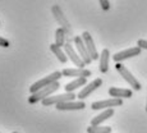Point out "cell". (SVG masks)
<instances>
[{
  "label": "cell",
  "mask_w": 147,
  "mask_h": 133,
  "mask_svg": "<svg viewBox=\"0 0 147 133\" xmlns=\"http://www.w3.org/2000/svg\"><path fill=\"white\" fill-rule=\"evenodd\" d=\"M87 133H111V127L90 126L87 128Z\"/></svg>",
  "instance_id": "obj_20"
},
{
  "label": "cell",
  "mask_w": 147,
  "mask_h": 133,
  "mask_svg": "<svg viewBox=\"0 0 147 133\" xmlns=\"http://www.w3.org/2000/svg\"><path fill=\"white\" fill-rule=\"evenodd\" d=\"M63 76L64 77H77V78H87L91 76V70L84 69V68H67L63 69Z\"/></svg>",
  "instance_id": "obj_12"
},
{
  "label": "cell",
  "mask_w": 147,
  "mask_h": 133,
  "mask_svg": "<svg viewBox=\"0 0 147 133\" xmlns=\"http://www.w3.org/2000/svg\"><path fill=\"white\" fill-rule=\"evenodd\" d=\"M59 88H60V83H59V82H54V83L50 84V86H47V87H45V88L40 90V91L32 93V95L28 97V104H36V103H38V101L45 100L46 97L51 96L55 91H58Z\"/></svg>",
  "instance_id": "obj_1"
},
{
  "label": "cell",
  "mask_w": 147,
  "mask_h": 133,
  "mask_svg": "<svg viewBox=\"0 0 147 133\" xmlns=\"http://www.w3.org/2000/svg\"><path fill=\"white\" fill-rule=\"evenodd\" d=\"M115 69L118 70V73L123 77V80L125 82H128L129 84H131V87L133 90H136V91H140L141 88H142V86H141V83L138 82L137 80H136V77L133 74H132L131 72H129L128 69H127L121 63H115Z\"/></svg>",
  "instance_id": "obj_3"
},
{
  "label": "cell",
  "mask_w": 147,
  "mask_h": 133,
  "mask_svg": "<svg viewBox=\"0 0 147 133\" xmlns=\"http://www.w3.org/2000/svg\"><path fill=\"white\" fill-rule=\"evenodd\" d=\"M123 105V100L121 99H115L111 97L109 100H102V101H96L92 103L91 109L92 110H101V109H113L115 106H121Z\"/></svg>",
  "instance_id": "obj_5"
},
{
  "label": "cell",
  "mask_w": 147,
  "mask_h": 133,
  "mask_svg": "<svg viewBox=\"0 0 147 133\" xmlns=\"http://www.w3.org/2000/svg\"><path fill=\"white\" fill-rule=\"evenodd\" d=\"M137 46L141 49H146L147 50V40H138L137 41Z\"/></svg>",
  "instance_id": "obj_22"
},
{
  "label": "cell",
  "mask_w": 147,
  "mask_h": 133,
  "mask_svg": "<svg viewBox=\"0 0 147 133\" xmlns=\"http://www.w3.org/2000/svg\"><path fill=\"white\" fill-rule=\"evenodd\" d=\"M101 84H102V80H101V78H96V80H94L91 83L86 84V87H83V90L78 93L77 97L80 99L81 101H83V99H86L87 96L91 95L95 90H97L98 87H101Z\"/></svg>",
  "instance_id": "obj_11"
},
{
  "label": "cell",
  "mask_w": 147,
  "mask_h": 133,
  "mask_svg": "<svg viewBox=\"0 0 147 133\" xmlns=\"http://www.w3.org/2000/svg\"><path fill=\"white\" fill-rule=\"evenodd\" d=\"M13 133H17V132H13Z\"/></svg>",
  "instance_id": "obj_25"
},
{
  "label": "cell",
  "mask_w": 147,
  "mask_h": 133,
  "mask_svg": "<svg viewBox=\"0 0 147 133\" xmlns=\"http://www.w3.org/2000/svg\"><path fill=\"white\" fill-rule=\"evenodd\" d=\"M86 82H87V80H86V78H83V77H82V78H76L74 81L67 83L65 87H64V90H65V92H73L74 90H77V88H80V87L84 86V84H86Z\"/></svg>",
  "instance_id": "obj_17"
},
{
  "label": "cell",
  "mask_w": 147,
  "mask_h": 133,
  "mask_svg": "<svg viewBox=\"0 0 147 133\" xmlns=\"http://www.w3.org/2000/svg\"><path fill=\"white\" fill-rule=\"evenodd\" d=\"M146 111H147V103H146Z\"/></svg>",
  "instance_id": "obj_24"
},
{
  "label": "cell",
  "mask_w": 147,
  "mask_h": 133,
  "mask_svg": "<svg viewBox=\"0 0 147 133\" xmlns=\"http://www.w3.org/2000/svg\"><path fill=\"white\" fill-rule=\"evenodd\" d=\"M82 38H83V42H84V45H86L87 50H88L90 56H91L92 60H96V59L100 58V55H98L97 50H96L94 38H92L91 35H90V32H87V31H86V32L82 33Z\"/></svg>",
  "instance_id": "obj_9"
},
{
  "label": "cell",
  "mask_w": 147,
  "mask_h": 133,
  "mask_svg": "<svg viewBox=\"0 0 147 133\" xmlns=\"http://www.w3.org/2000/svg\"><path fill=\"white\" fill-rule=\"evenodd\" d=\"M61 77H63V73L61 72H54V73H51V74L46 76L45 78H42V80L35 82V83L30 87L31 95L35 93V92H37V91H40V90H42V88H45V87L50 86V84H53L54 82H58Z\"/></svg>",
  "instance_id": "obj_2"
},
{
  "label": "cell",
  "mask_w": 147,
  "mask_h": 133,
  "mask_svg": "<svg viewBox=\"0 0 147 133\" xmlns=\"http://www.w3.org/2000/svg\"><path fill=\"white\" fill-rule=\"evenodd\" d=\"M51 10H53V14L55 16L56 21L60 23L61 28L65 31L67 35H70V32H72V28H70V24H69V22H68V19L65 18V16H64L63 12L60 10V8H59L58 5H54Z\"/></svg>",
  "instance_id": "obj_10"
},
{
  "label": "cell",
  "mask_w": 147,
  "mask_h": 133,
  "mask_svg": "<svg viewBox=\"0 0 147 133\" xmlns=\"http://www.w3.org/2000/svg\"><path fill=\"white\" fill-rule=\"evenodd\" d=\"M141 47L138 46H134V47H131V49H127V50H123V51H119L117 54H114L113 59H114L115 63H120V61L125 60V59H129V58H133V56H137L141 54Z\"/></svg>",
  "instance_id": "obj_8"
},
{
  "label": "cell",
  "mask_w": 147,
  "mask_h": 133,
  "mask_svg": "<svg viewBox=\"0 0 147 133\" xmlns=\"http://www.w3.org/2000/svg\"><path fill=\"white\" fill-rule=\"evenodd\" d=\"M86 107L84 101H67V103H61L56 105L58 110H82Z\"/></svg>",
  "instance_id": "obj_14"
},
{
  "label": "cell",
  "mask_w": 147,
  "mask_h": 133,
  "mask_svg": "<svg viewBox=\"0 0 147 133\" xmlns=\"http://www.w3.org/2000/svg\"><path fill=\"white\" fill-rule=\"evenodd\" d=\"M63 47H64V51H65L67 56L73 61V64H74L76 67H78V68H84L86 63L82 60V58L80 56V54H78L74 49H73V46L70 45V42H67V44L64 45Z\"/></svg>",
  "instance_id": "obj_6"
},
{
  "label": "cell",
  "mask_w": 147,
  "mask_h": 133,
  "mask_svg": "<svg viewBox=\"0 0 147 133\" xmlns=\"http://www.w3.org/2000/svg\"><path fill=\"white\" fill-rule=\"evenodd\" d=\"M65 31L63 30V28H58V30L55 31V45H58L59 47L64 46V45L67 44L65 42Z\"/></svg>",
  "instance_id": "obj_19"
},
{
  "label": "cell",
  "mask_w": 147,
  "mask_h": 133,
  "mask_svg": "<svg viewBox=\"0 0 147 133\" xmlns=\"http://www.w3.org/2000/svg\"><path fill=\"white\" fill-rule=\"evenodd\" d=\"M98 3H100L101 9L102 10H109L110 9V1L109 0H98Z\"/></svg>",
  "instance_id": "obj_21"
},
{
  "label": "cell",
  "mask_w": 147,
  "mask_h": 133,
  "mask_svg": "<svg viewBox=\"0 0 147 133\" xmlns=\"http://www.w3.org/2000/svg\"><path fill=\"white\" fill-rule=\"evenodd\" d=\"M109 95L115 99H131L133 92L128 88H119V87H110Z\"/></svg>",
  "instance_id": "obj_13"
},
{
  "label": "cell",
  "mask_w": 147,
  "mask_h": 133,
  "mask_svg": "<svg viewBox=\"0 0 147 133\" xmlns=\"http://www.w3.org/2000/svg\"><path fill=\"white\" fill-rule=\"evenodd\" d=\"M50 50H51L54 55H55L56 58L60 60V63H67L68 56H67L65 51H63V49H61V47H59L58 45H55V44H51V45H50Z\"/></svg>",
  "instance_id": "obj_18"
},
{
  "label": "cell",
  "mask_w": 147,
  "mask_h": 133,
  "mask_svg": "<svg viewBox=\"0 0 147 133\" xmlns=\"http://www.w3.org/2000/svg\"><path fill=\"white\" fill-rule=\"evenodd\" d=\"M74 97L77 96L74 95V92H65L61 95H55V96H49L45 100H42V105L44 106H50V105H58L61 103H67V101H73Z\"/></svg>",
  "instance_id": "obj_4"
},
{
  "label": "cell",
  "mask_w": 147,
  "mask_h": 133,
  "mask_svg": "<svg viewBox=\"0 0 147 133\" xmlns=\"http://www.w3.org/2000/svg\"><path fill=\"white\" fill-rule=\"evenodd\" d=\"M74 45H76V47H77V51H78V54H80V56L82 58V60H83L86 64H91L92 59H91V56H90V53H88V50H87L86 45H84L82 36H76L74 37Z\"/></svg>",
  "instance_id": "obj_7"
},
{
  "label": "cell",
  "mask_w": 147,
  "mask_h": 133,
  "mask_svg": "<svg viewBox=\"0 0 147 133\" xmlns=\"http://www.w3.org/2000/svg\"><path fill=\"white\" fill-rule=\"evenodd\" d=\"M114 115V109H106L104 110L101 114H98L97 117H95L94 119L91 120V126H101L102 122L107 120L109 118H111Z\"/></svg>",
  "instance_id": "obj_15"
},
{
  "label": "cell",
  "mask_w": 147,
  "mask_h": 133,
  "mask_svg": "<svg viewBox=\"0 0 147 133\" xmlns=\"http://www.w3.org/2000/svg\"><path fill=\"white\" fill-rule=\"evenodd\" d=\"M109 60H110V51L104 49L100 54V72L106 73L109 70Z\"/></svg>",
  "instance_id": "obj_16"
},
{
  "label": "cell",
  "mask_w": 147,
  "mask_h": 133,
  "mask_svg": "<svg viewBox=\"0 0 147 133\" xmlns=\"http://www.w3.org/2000/svg\"><path fill=\"white\" fill-rule=\"evenodd\" d=\"M9 41L7 40V38H4V37H0V46L1 47H9Z\"/></svg>",
  "instance_id": "obj_23"
}]
</instances>
